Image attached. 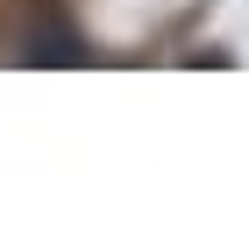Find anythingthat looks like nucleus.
I'll list each match as a JSON object with an SVG mask.
<instances>
[]
</instances>
